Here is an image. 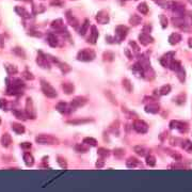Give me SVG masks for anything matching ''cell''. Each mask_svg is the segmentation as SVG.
<instances>
[{"label": "cell", "instance_id": "6da1fadb", "mask_svg": "<svg viewBox=\"0 0 192 192\" xmlns=\"http://www.w3.org/2000/svg\"><path fill=\"white\" fill-rule=\"evenodd\" d=\"M35 142L40 145H57L60 143V141L58 138H56L52 135H38L35 137Z\"/></svg>", "mask_w": 192, "mask_h": 192}, {"label": "cell", "instance_id": "7a4b0ae2", "mask_svg": "<svg viewBox=\"0 0 192 192\" xmlns=\"http://www.w3.org/2000/svg\"><path fill=\"white\" fill-rule=\"evenodd\" d=\"M95 58H96V54L91 48H83L77 54V60L81 62H91Z\"/></svg>", "mask_w": 192, "mask_h": 192}, {"label": "cell", "instance_id": "3957f363", "mask_svg": "<svg viewBox=\"0 0 192 192\" xmlns=\"http://www.w3.org/2000/svg\"><path fill=\"white\" fill-rule=\"evenodd\" d=\"M41 90L43 94L48 98H56L58 96L56 89L45 79H41Z\"/></svg>", "mask_w": 192, "mask_h": 192}, {"label": "cell", "instance_id": "277c9868", "mask_svg": "<svg viewBox=\"0 0 192 192\" xmlns=\"http://www.w3.org/2000/svg\"><path fill=\"white\" fill-rule=\"evenodd\" d=\"M35 62L38 66L43 69H50L51 68V62L47 58V54H45L42 51H38V56H36Z\"/></svg>", "mask_w": 192, "mask_h": 192}, {"label": "cell", "instance_id": "5b68a950", "mask_svg": "<svg viewBox=\"0 0 192 192\" xmlns=\"http://www.w3.org/2000/svg\"><path fill=\"white\" fill-rule=\"evenodd\" d=\"M25 112L28 118H31V120H35L36 118V110H35V107H34L33 100H32L31 97L26 98Z\"/></svg>", "mask_w": 192, "mask_h": 192}, {"label": "cell", "instance_id": "8992f818", "mask_svg": "<svg viewBox=\"0 0 192 192\" xmlns=\"http://www.w3.org/2000/svg\"><path fill=\"white\" fill-rule=\"evenodd\" d=\"M133 129L137 131L138 133H141V135H143V133H146L149 131V125L142 120H137L133 121Z\"/></svg>", "mask_w": 192, "mask_h": 192}, {"label": "cell", "instance_id": "52a82bcc", "mask_svg": "<svg viewBox=\"0 0 192 192\" xmlns=\"http://www.w3.org/2000/svg\"><path fill=\"white\" fill-rule=\"evenodd\" d=\"M128 31H129V29H128V27H126V26H124V25L118 26L116 29H115V40L118 42H122L124 38L127 36Z\"/></svg>", "mask_w": 192, "mask_h": 192}, {"label": "cell", "instance_id": "ba28073f", "mask_svg": "<svg viewBox=\"0 0 192 192\" xmlns=\"http://www.w3.org/2000/svg\"><path fill=\"white\" fill-rule=\"evenodd\" d=\"M88 104V98L85 96H76L75 98H73V100L71 102V106L73 108H80L83 107L85 105Z\"/></svg>", "mask_w": 192, "mask_h": 192}, {"label": "cell", "instance_id": "9c48e42d", "mask_svg": "<svg viewBox=\"0 0 192 192\" xmlns=\"http://www.w3.org/2000/svg\"><path fill=\"white\" fill-rule=\"evenodd\" d=\"M0 143H1V145H2L3 147H5V149L10 147L13 143L12 136H11L9 132H4L2 136H1V138H0Z\"/></svg>", "mask_w": 192, "mask_h": 192}, {"label": "cell", "instance_id": "30bf717a", "mask_svg": "<svg viewBox=\"0 0 192 192\" xmlns=\"http://www.w3.org/2000/svg\"><path fill=\"white\" fill-rule=\"evenodd\" d=\"M96 21H97L98 24L100 25H106V24L109 23V15L106 11H99L96 15Z\"/></svg>", "mask_w": 192, "mask_h": 192}, {"label": "cell", "instance_id": "8fae6325", "mask_svg": "<svg viewBox=\"0 0 192 192\" xmlns=\"http://www.w3.org/2000/svg\"><path fill=\"white\" fill-rule=\"evenodd\" d=\"M50 27L52 30L57 31V32H62L63 30H65V27H64L63 21L61 18H58L56 21H54L52 23L50 24Z\"/></svg>", "mask_w": 192, "mask_h": 192}, {"label": "cell", "instance_id": "7c38bea8", "mask_svg": "<svg viewBox=\"0 0 192 192\" xmlns=\"http://www.w3.org/2000/svg\"><path fill=\"white\" fill-rule=\"evenodd\" d=\"M139 42H140L143 46H147L149 44L153 43L154 38L149 35V33H145V32H142V33L139 35Z\"/></svg>", "mask_w": 192, "mask_h": 192}, {"label": "cell", "instance_id": "4fadbf2b", "mask_svg": "<svg viewBox=\"0 0 192 192\" xmlns=\"http://www.w3.org/2000/svg\"><path fill=\"white\" fill-rule=\"evenodd\" d=\"M56 109H57V111H58V112L62 113V114H66V113L71 112V110H69V109H73V107L71 106V108H69L66 102H60L56 105Z\"/></svg>", "mask_w": 192, "mask_h": 192}, {"label": "cell", "instance_id": "5bb4252c", "mask_svg": "<svg viewBox=\"0 0 192 192\" xmlns=\"http://www.w3.org/2000/svg\"><path fill=\"white\" fill-rule=\"evenodd\" d=\"M91 33H90V38H88V42L91 44H96L98 40V36H99V33H98L97 31V28H96V26H92L91 27Z\"/></svg>", "mask_w": 192, "mask_h": 192}, {"label": "cell", "instance_id": "9a60e30c", "mask_svg": "<svg viewBox=\"0 0 192 192\" xmlns=\"http://www.w3.org/2000/svg\"><path fill=\"white\" fill-rule=\"evenodd\" d=\"M11 128H12V130L14 131L16 135H23V133H25V131H26L25 126H24L21 123H17V122H13V123L11 124Z\"/></svg>", "mask_w": 192, "mask_h": 192}, {"label": "cell", "instance_id": "2e32d148", "mask_svg": "<svg viewBox=\"0 0 192 192\" xmlns=\"http://www.w3.org/2000/svg\"><path fill=\"white\" fill-rule=\"evenodd\" d=\"M62 90H63V92L65 93V94H67V95H71V94H73L74 93V91H75V85H73L72 82H63L62 83Z\"/></svg>", "mask_w": 192, "mask_h": 192}, {"label": "cell", "instance_id": "e0dca14e", "mask_svg": "<svg viewBox=\"0 0 192 192\" xmlns=\"http://www.w3.org/2000/svg\"><path fill=\"white\" fill-rule=\"evenodd\" d=\"M4 68L7 74L10 75V76H13V75H16L18 73V68L16 65L12 63H4Z\"/></svg>", "mask_w": 192, "mask_h": 192}, {"label": "cell", "instance_id": "ac0fdd59", "mask_svg": "<svg viewBox=\"0 0 192 192\" xmlns=\"http://www.w3.org/2000/svg\"><path fill=\"white\" fill-rule=\"evenodd\" d=\"M131 69H132L133 74L136 75L137 77H144V68H143V66L141 65L140 62L135 64Z\"/></svg>", "mask_w": 192, "mask_h": 192}, {"label": "cell", "instance_id": "d6986e66", "mask_svg": "<svg viewBox=\"0 0 192 192\" xmlns=\"http://www.w3.org/2000/svg\"><path fill=\"white\" fill-rule=\"evenodd\" d=\"M47 43L50 47H57L59 45V40L58 38L56 36V34H52V33H49L47 35Z\"/></svg>", "mask_w": 192, "mask_h": 192}, {"label": "cell", "instance_id": "ffe728a7", "mask_svg": "<svg viewBox=\"0 0 192 192\" xmlns=\"http://www.w3.org/2000/svg\"><path fill=\"white\" fill-rule=\"evenodd\" d=\"M24 161H25V164L28 168H31V166H33V164H34V157L32 156V154H30V153H25L24 154Z\"/></svg>", "mask_w": 192, "mask_h": 192}, {"label": "cell", "instance_id": "44dd1931", "mask_svg": "<svg viewBox=\"0 0 192 192\" xmlns=\"http://www.w3.org/2000/svg\"><path fill=\"white\" fill-rule=\"evenodd\" d=\"M15 12L17 13V15H19L23 18H26V19H28V18L31 17L30 13L26 10L25 8H23V7H18V5L15 7Z\"/></svg>", "mask_w": 192, "mask_h": 192}, {"label": "cell", "instance_id": "7402d4cb", "mask_svg": "<svg viewBox=\"0 0 192 192\" xmlns=\"http://www.w3.org/2000/svg\"><path fill=\"white\" fill-rule=\"evenodd\" d=\"M12 52L15 54L16 57L18 58H21V59H27V54H26V51L24 50V48L19 46H16L14 48H12Z\"/></svg>", "mask_w": 192, "mask_h": 192}, {"label": "cell", "instance_id": "603a6c76", "mask_svg": "<svg viewBox=\"0 0 192 192\" xmlns=\"http://www.w3.org/2000/svg\"><path fill=\"white\" fill-rule=\"evenodd\" d=\"M90 122H93V118H77V120L66 121V123L71 125H80V124H87Z\"/></svg>", "mask_w": 192, "mask_h": 192}, {"label": "cell", "instance_id": "cb8c5ba5", "mask_svg": "<svg viewBox=\"0 0 192 192\" xmlns=\"http://www.w3.org/2000/svg\"><path fill=\"white\" fill-rule=\"evenodd\" d=\"M126 166H128V168H136V166H140V161H139L138 159L136 158V157H129V158L126 160Z\"/></svg>", "mask_w": 192, "mask_h": 192}, {"label": "cell", "instance_id": "d4e9b609", "mask_svg": "<svg viewBox=\"0 0 192 192\" xmlns=\"http://www.w3.org/2000/svg\"><path fill=\"white\" fill-rule=\"evenodd\" d=\"M75 149H76V152H78V153H88L90 147L88 144H85V142H82V143L76 144V145H75Z\"/></svg>", "mask_w": 192, "mask_h": 192}, {"label": "cell", "instance_id": "484cf974", "mask_svg": "<svg viewBox=\"0 0 192 192\" xmlns=\"http://www.w3.org/2000/svg\"><path fill=\"white\" fill-rule=\"evenodd\" d=\"M118 129H120V122H118V121H115V122H113V123L110 125V127H109V130H110V132H112L113 135H114V136H116V137H118V133H120Z\"/></svg>", "mask_w": 192, "mask_h": 192}, {"label": "cell", "instance_id": "4316f807", "mask_svg": "<svg viewBox=\"0 0 192 192\" xmlns=\"http://www.w3.org/2000/svg\"><path fill=\"white\" fill-rule=\"evenodd\" d=\"M24 93V89H18L14 87H8L7 89V94L8 95H21Z\"/></svg>", "mask_w": 192, "mask_h": 192}, {"label": "cell", "instance_id": "83f0119b", "mask_svg": "<svg viewBox=\"0 0 192 192\" xmlns=\"http://www.w3.org/2000/svg\"><path fill=\"white\" fill-rule=\"evenodd\" d=\"M159 111V105L157 104H149L145 107V112L147 113H152V114H155Z\"/></svg>", "mask_w": 192, "mask_h": 192}, {"label": "cell", "instance_id": "f1b7e54d", "mask_svg": "<svg viewBox=\"0 0 192 192\" xmlns=\"http://www.w3.org/2000/svg\"><path fill=\"white\" fill-rule=\"evenodd\" d=\"M122 85H123V88L126 90V92H128V93L132 92L133 87H132V83H131V81L129 79H127V78L123 79V81H122Z\"/></svg>", "mask_w": 192, "mask_h": 192}, {"label": "cell", "instance_id": "f546056e", "mask_svg": "<svg viewBox=\"0 0 192 192\" xmlns=\"http://www.w3.org/2000/svg\"><path fill=\"white\" fill-rule=\"evenodd\" d=\"M56 64L58 65V67L61 69V72L63 73V74H66V73H68L69 71H71V66H69L68 64L63 63V62H60L59 60L56 62Z\"/></svg>", "mask_w": 192, "mask_h": 192}, {"label": "cell", "instance_id": "4dcf8cb0", "mask_svg": "<svg viewBox=\"0 0 192 192\" xmlns=\"http://www.w3.org/2000/svg\"><path fill=\"white\" fill-rule=\"evenodd\" d=\"M12 113L15 115V118H18V120H27V115H26V112H23L21 110H17V109H13L12 110Z\"/></svg>", "mask_w": 192, "mask_h": 192}, {"label": "cell", "instance_id": "1f68e13d", "mask_svg": "<svg viewBox=\"0 0 192 192\" xmlns=\"http://www.w3.org/2000/svg\"><path fill=\"white\" fill-rule=\"evenodd\" d=\"M66 19H67V23H68L71 26H73V27H77V25H78V21H77L72 14H71L69 11L66 13Z\"/></svg>", "mask_w": 192, "mask_h": 192}, {"label": "cell", "instance_id": "d6a6232c", "mask_svg": "<svg viewBox=\"0 0 192 192\" xmlns=\"http://www.w3.org/2000/svg\"><path fill=\"white\" fill-rule=\"evenodd\" d=\"M89 28H90V21L89 19H85L83 21V24L81 25V28H80V31H79L80 35H85L88 32V30H89Z\"/></svg>", "mask_w": 192, "mask_h": 192}, {"label": "cell", "instance_id": "836d02e7", "mask_svg": "<svg viewBox=\"0 0 192 192\" xmlns=\"http://www.w3.org/2000/svg\"><path fill=\"white\" fill-rule=\"evenodd\" d=\"M133 151L136 152V154L137 155H139V156H141V157H144L146 155V149L145 147H143V146H140V145H138V146H135L133 147Z\"/></svg>", "mask_w": 192, "mask_h": 192}, {"label": "cell", "instance_id": "e575fe53", "mask_svg": "<svg viewBox=\"0 0 192 192\" xmlns=\"http://www.w3.org/2000/svg\"><path fill=\"white\" fill-rule=\"evenodd\" d=\"M97 154H98V156L99 157H102V158L105 159V158H107V157L110 156V151L107 149H104V147H99L98 151H97Z\"/></svg>", "mask_w": 192, "mask_h": 192}, {"label": "cell", "instance_id": "d590c367", "mask_svg": "<svg viewBox=\"0 0 192 192\" xmlns=\"http://www.w3.org/2000/svg\"><path fill=\"white\" fill-rule=\"evenodd\" d=\"M141 21H142V18L140 17L139 15H132L130 18H129V24H131L132 26H138L141 24Z\"/></svg>", "mask_w": 192, "mask_h": 192}, {"label": "cell", "instance_id": "8d00e7d4", "mask_svg": "<svg viewBox=\"0 0 192 192\" xmlns=\"http://www.w3.org/2000/svg\"><path fill=\"white\" fill-rule=\"evenodd\" d=\"M113 155H114L115 158L118 159H122L124 156H125V149H115L114 151H113Z\"/></svg>", "mask_w": 192, "mask_h": 192}, {"label": "cell", "instance_id": "74e56055", "mask_svg": "<svg viewBox=\"0 0 192 192\" xmlns=\"http://www.w3.org/2000/svg\"><path fill=\"white\" fill-rule=\"evenodd\" d=\"M45 10H46V8L44 7L43 4H40V5H33L32 7V12H33V14H41V13L45 12Z\"/></svg>", "mask_w": 192, "mask_h": 192}, {"label": "cell", "instance_id": "f35d334b", "mask_svg": "<svg viewBox=\"0 0 192 192\" xmlns=\"http://www.w3.org/2000/svg\"><path fill=\"white\" fill-rule=\"evenodd\" d=\"M137 9H138L139 12H140L141 14H143V15H145V14H147V13H149V7H147V4H146L145 2L140 3Z\"/></svg>", "mask_w": 192, "mask_h": 192}, {"label": "cell", "instance_id": "ab89813d", "mask_svg": "<svg viewBox=\"0 0 192 192\" xmlns=\"http://www.w3.org/2000/svg\"><path fill=\"white\" fill-rule=\"evenodd\" d=\"M82 142H85V143L88 144L89 146H96L97 145V141H96V139L92 138V137H87V138L83 139Z\"/></svg>", "mask_w": 192, "mask_h": 192}, {"label": "cell", "instance_id": "60d3db41", "mask_svg": "<svg viewBox=\"0 0 192 192\" xmlns=\"http://www.w3.org/2000/svg\"><path fill=\"white\" fill-rule=\"evenodd\" d=\"M57 162L60 166V168H62V169H67V161L65 160L64 157L58 156L57 157Z\"/></svg>", "mask_w": 192, "mask_h": 192}, {"label": "cell", "instance_id": "b9f144b4", "mask_svg": "<svg viewBox=\"0 0 192 192\" xmlns=\"http://www.w3.org/2000/svg\"><path fill=\"white\" fill-rule=\"evenodd\" d=\"M102 58H104V60L105 61H108V62H111L114 60L115 56L113 52H111V51H106V52H104V54H102Z\"/></svg>", "mask_w": 192, "mask_h": 192}, {"label": "cell", "instance_id": "7bdbcfd3", "mask_svg": "<svg viewBox=\"0 0 192 192\" xmlns=\"http://www.w3.org/2000/svg\"><path fill=\"white\" fill-rule=\"evenodd\" d=\"M182 40V36L179 35V34H177V33H173L171 36L169 38V41H170V43L171 44H176V43H178L179 41Z\"/></svg>", "mask_w": 192, "mask_h": 192}, {"label": "cell", "instance_id": "ee69618b", "mask_svg": "<svg viewBox=\"0 0 192 192\" xmlns=\"http://www.w3.org/2000/svg\"><path fill=\"white\" fill-rule=\"evenodd\" d=\"M105 95H106V97H107L108 99L110 100V102H112L113 105H116V104H118V102H116V98H115V96L112 94V93L110 92V91H105Z\"/></svg>", "mask_w": 192, "mask_h": 192}, {"label": "cell", "instance_id": "f6af8a7d", "mask_svg": "<svg viewBox=\"0 0 192 192\" xmlns=\"http://www.w3.org/2000/svg\"><path fill=\"white\" fill-rule=\"evenodd\" d=\"M21 76H23L24 79L26 80H34V75L30 72V71H24L21 73Z\"/></svg>", "mask_w": 192, "mask_h": 192}, {"label": "cell", "instance_id": "bcb514c9", "mask_svg": "<svg viewBox=\"0 0 192 192\" xmlns=\"http://www.w3.org/2000/svg\"><path fill=\"white\" fill-rule=\"evenodd\" d=\"M146 164L149 166H154L156 164V158L153 156V155H149V156L146 157Z\"/></svg>", "mask_w": 192, "mask_h": 192}, {"label": "cell", "instance_id": "7dc6e473", "mask_svg": "<svg viewBox=\"0 0 192 192\" xmlns=\"http://www.w3.org/2000/svg\"><path fill=\"white\" fill-rule=\"evenodd\" d=\"M182 149H184L185 151H187L188 153H191L192 152V143L188 140L185 141L184 144H182Z\"/></svg>", "mask_w": 192, "mask_h": 192}, {"label": "cell", "instance_id": "c3c4849f", "mask_svg": "<svg viewBox=\"0 0 192 192\" xmlns=\"http://www.w3.org/2000/svg\"><path fill=\"white\" fill-rule=\"evenodd\" d=\"M170 91H171V87H170V85H163L161 89L159 90V93L161 95H166V94H169Z\"/></svg>", "mask_w": 192, "mask_h": 192}, {"label": "cell", "instance_id": "681fc988", "mask_svg": "<svg viewBox=\"0 0 192 192\" xmlns=\"http://www.w3.org/2000/svg\"><path fill=\"white\" fill-rule=\"evenodd\" d=\"M63 3L64 2L62 0H50V5L52 7H62Z\"/></svg>", "mask_w": 192, "mask_h": 192}, {"label": "cell", "instance_id": "f907efd6", "mask_svg": "<svg viewBox=\"0 0 192 192\" xmlns=\"http://www.w3.org/2000/svg\"><path fill=\"white\" fill-rule=\"evenodd\" d=\"M28 35L30 36H35V38H41L42 36V33L40 31H36V30H30L28 32Z\"/></svg>", "mask_w": 192, "mask_h": 192}, {"label": "cell", "instance_id": "816d5d0a", "mask_svg": "<svg viewBox=\"0 0 192 192\" xmlns=\"http://www.w3.org/2000/svg\"><path fill=\"white\" fill-rule=\"evenodd\" d=\"M21 147L25 151H28L32 147V144L30 142H23V143H21Z\"/></svg>", "mask_w": 192, "mask_h": 192}, {"label": "cell", "instance_id": "f5cc1de1", "mask_svg": "<svg viewBox=\"0 0 192 192\" xmlns=\"http://www.w3.org/2000/svg\"><path fill=\"white\" fill-rule=\"evenodd\" d=\"M129 46L132 47V49L136 51V52H139V51H140V47H139V45L136 43V42H133V41L129 42Z\"/></svg>", "mask_w": 192, "mask_h": 192}, {"label": "cell", "instance_id": "db71d44e", "mask_svg": "<svg viewBox=\"0 0 192 192\" xmlns=\"http://www.w3.org/2000/svg\"><path fill=\"white\" fill-rule=\"evenodd\" d=\"M160 23L162 25V28H166V26H168V19L164 15H160Z\"/></svg>", "mask_w": 192, "mask_h": 192}, {"label": "cell", "instance_id": "11a10c76", "mask_svg": "<svg viewBox=\"0 0 192 192\" xmlns=\"http://www.w3.org/2000/svg\"><path fill=\"white\" fill-rule=\"evenodd\" d=\"M7 105H8L7 99H5V98H0V109H1V110H4Z\"/></svg>", "mask_w": 192, "mask_h": 192}, {"label": "cell", "instance_id": "9f6ffc18", "mask_svg": "<svg viewBox=\"0 0 192 192\" xmlns=\"http://www.w3.org/2000/svg\"><path fill=\"white\" fill-rule=\"evenodd\" d=\"M104 166H105V161H104V158H102V157H100L99 160L96 162V166H97L98 169H100V168H102Z\"/></svg>", "mask_w": 192, "mask_h": 192}, {"label": "cell", "instance_id": "6f0895ef", "mask_svg": "<svg viewBox=\"0 0 192 192\" xmlns=\"http://www.w3.org/2000/svg\"><path fill=\"white\" fill-rule=\"evenodd\" d=\"M124 52H125V54L127 56L128 59H129V60L132 59V54H130V51H129V49H125V50H124Z\"/></svg>", "mask_w": 192, "mask_h": 192}, {"label": "cell", "instance_id": "680465c9", "mask_svg": "<svg viewBox=\"0 0 192 192\" xmlns=\"http://www.w3.org/2000/svg\"><path fill=\"white\" fill-rule=\"evenodd\" d=\"M4 47V40H3V36L0 34V49Z\"/></svg>", "mask_w": 192, "mask_h": 192}, {"label": "cell", "instance_id": "91938a15", "mask_svg": "<svg viewBox=\"0 0 192 192\" xmlns=\"http://www.w3.org/2000/svg\"><path fill=\"white\" fill-rule=\"evenodd\" d=\"M189 46L192 47V38H190V40H189Z\"/></svg>", "mask_w": 192, "mask_h": 192}, {"label": "cell", "instance_id": "94428289", "mask_svg": "<svg viewBox=\"0 0 192 192\" xmlns=\"http://www.w3.org/2000/svg\"><path fill=\"white\" fill-rule=\"evenodd\" d=\"M1 122H2V121H1V118H0V125H1Z\"/></svg>", "mask_w": 192, "mask_h": 192}, {"label": "cell", "instance_id": "6125c7cd", "mask_svg": "<svg viewBox=\"0 0 192 192\" xmlns=\"http://www.w3.org/2000/svg\"><path fill=\"white\" fill-rule=\"evenodd\" d=\"M191 2H192V0H191Z\"/></svg>", "mask_w": 192, "mask_h": 192}]
</instances>
